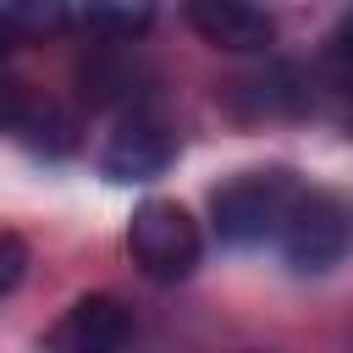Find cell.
I'll use <instances>...</instances> for the list:
<instances>
[{
    "instance_id": "8",
    "label": "cell",
    "mask_w": 353,
    "mask_h": 353,
    "mask_svg": "<svg viewBox=\"0 0 353 353\" xmlns=\"http://www.w3.org/2000/svg\"><path fill=\"white\" fill-rule=\"evenodd\" d=\"M160 17V0H83V22L105 39H143Z\"/></svg>"
},
{
    "instance_id": "4",
    "label": "cell",
    "mask_w": 353,
    "mask_h": 353,
    "mask_svg": "<svg viewBox=\"0 0 353 353\" xmlns=\"http://www.w3.org/2000/svg\"><path fill=\"white\" fill-rule=\"evenodd\" d=\"M171 154H176V132H171V121H165L160 110L132 105V110L116 121V132L105 138V149H99V171H105L110 182H149V176H160V171L171 165Z\"/></svg>"
},
{
    "instance_id": "10",
    "label": "cell",
    "mask_w": 353,
    "mask_h": 353,
    "mask_svg": "<svg viewBox=\"0 0 353 353\" xmlns=\"http://www.w3.org/2000/svg\"><path fill=\"white\" fill-rule=\"evenodd\" d=\"M28 276V243L17 232H0V298H11Z\"/></svg>"
},
{
    "instance_id": "1",
    "label": "cell",
    "mask_w": 353,
    "mask_h": 353,
    "mask_svg": "<svg viewBox=\"0 0 353 353\" xmlns=\"http://www.w3.org/2000/svg\"><path fill=\"white\" fill-rule=\"evenodd\" d=\"M298 176L281 171V165H265V171H237L226 176L215 193H210V221L221 232V243L232 248H254V243H276L292 199H298Z\"/></svg>"
},
{
    "instance_id": "2",
    "label": "cell",
    "mask_w": 353,
    "mask_h": 353,
    "mask_svg": "<svg viewBox=\"0 0 353 353\" xmlns=\"http://www.w3.org/2000/svg\"><path fill=\"white\" fill-rule=\"evenodd\" d=\"M281 259L298 276H325L353 254V199L331 188H298L281 232H276Z\"/></svg>"
},
{
    "instance_id": "6",
    "label": "cell",
    "mask_w": 353,
    "mask_h": 353,
    "mask_svg": "<svg viewBox=\"0 0 353 353\" xmlns=\"http://www.w3.org/2000/svg\"><path fill=\"white\" fill-rule=\"evenodd\" d=\"M182 17L204 44L232 55H254L276 39V17L265 0H182Z\"/></svg>"
},
{
    "instance_id": "5",
    "label": "cell",
    "mask_w": 353,
    "mask_h": 353,
    "mask_svg": "<svg viewBox=\"0 0 353 353\" xmlns=\"http://www.w3.org/2000/svg\"><path fill=\"white\" fill-rule=\"evenodd\" d=\"M127 336H132V309L110 292H88L44 331V353H121Z\"/></svg>"
},
{
    "instance_id": "9",
    "label": "cell",
    "mask_w": 353,
    "mask_h": 353,
    "mask_svg": "<svg viewBox=\"0 0 353 353\" xmlns=\"http://www.w3.org/2000/svg\"><path fill=\"white\" fill-rule=\"evenodd\" d=\"M331 83L342 88V99L353 105V11L336 22V33H331Z\"/></svg>"
},
{
    "instance_id": "3",
    "label": "cell",
    "mask_w": 353,
    "mask_h": 353,
    "mask_svg": "<svg viewBox=\"0 0 353 353\" xmlns=\"http://www.w3.org/2000/svg\"><path fill=\"white\" fill-rule=\"evenodd\" d=\"M127 254L149 281H182L204 259V232L176 199H143L127 221Z\"/></svg>"
},
{
    "instance_id": "7",
    "label": "cell",
    "mask_w": 353,
    "mask_h": 353,
    "mask_svg": "<svg viewBox=\"0 0 353 353\" xmlns=\"http://www.w3.org/2000/svg\"><path fill=\"white\" fill-rule=\"evenodd\" d=\"M66 22V0H0V39H55Z\"/></svg>"
}]
</instances>
